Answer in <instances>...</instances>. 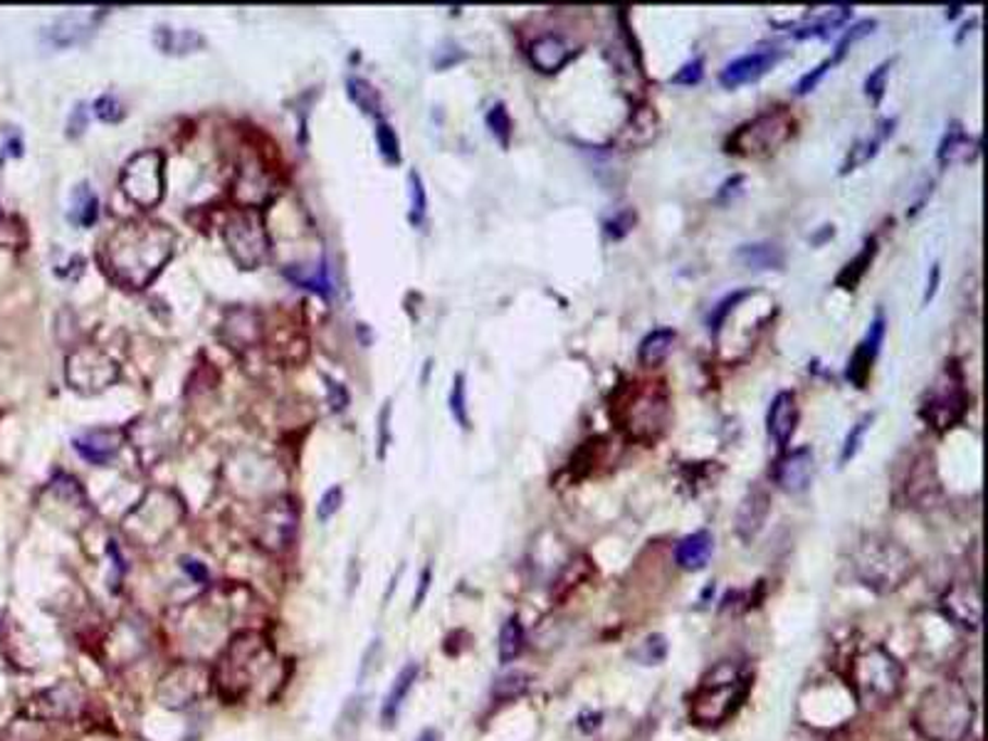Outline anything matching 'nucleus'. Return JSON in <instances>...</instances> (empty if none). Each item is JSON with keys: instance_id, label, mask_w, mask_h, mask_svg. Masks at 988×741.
<instances>
[{"instance_id": "nucleus-11", "label": "nucleus", "mask_w": 988, "mask_h": 741, "mask_svg": "<svg viewBox=\"0 0 988 741\" xmlns=\"http://www.w3.org/2000/svg\"><path fill=\"white\" fill-rule=\"evenodd\" d=\"M939 610L951 626L966 633H976L981 628L984 620V606H981V589L974 581H956L941 593Z\"/></svg>"}, {"instance_id": "nucleus-34", "label": "nucleus", "mask_w": 988, "mask_h": 741, "mask_svg": "<svg viewBox=\"0 0 988 741\" xmlns=\"http://www.w3.org/2000/svg\"><path fill=\"white\" fill-rule=\"evenodd\" d=\"M749 297H752V289H734V292H729L727 297H721L715 307H712V314H709V332H712V336H719L721 326L727 324L729 314L734 312L741 301L749 299Z\"/></svg>"}, {"instance_id": "nucleus-16", "label": "nucleus", "mask_w": 988, "mask_h": 741, "mask_svg": "<svg viewBox=\"0 0 988 741\" xmlns=\"http://www.w3.org/2000/svg\"><path fill=\"white\" fill-rule=\"evenodd\" d=\"M660 134V114L655 112V107H638L633 114L628 116V122L620 126L616 136V146L620 151H635L645 149L647 144H653Z\"/></svg>"}, {"instance_id": "nucleus-55", "label": "nucleus", "mask_w": 988, "mask_h": 741, "mask_svg": "<svg viewBox=\"0 0 988 741\" xmlns=\"http://www.w3.org/2000/svg\"><path fill=\"white\" fill-rule=\"evenodd\" d=\"M183 569H186L190 576H196L198 581H206V569L203 566H200L198 561H188V559H183Z\"/></svg>"}, {"instance_id": "nucleus-41", "label": "nucleus", "mask_w": 988, "mask_h": 741, "mask_svg": "<svg viewBox=\"0 0 988 741\" xmlns=\"http://www.w3.org/2000/svg\"><path fill=\"white\" fill-rule=\"evenodd\" d=\"M376 144H379L381 157L386 159L391 166H398V163H400V144H398V136H396V132H393L391 124L379 122V126H376Z\"/></svg>"}, {"instance_id": "nucleus-19", "label": "nucleus", "mask_w": 988, "mask_h": 741, "mask_svg": "<svg viewBox=\"0 0 988 741\" xmlns=\"http://www.w3.org/2000/svg\"><path fill=\"white\" fill-rule=\"evenodd\" d=\"M904 492H907V499L912 502V505L927 507L929 502H935V497L939 494V478H937L935 457H931L929 453H922L912 460Z\"/></svg>"}, {"instance_id": "nucleus-54", "label": "nucleus", "mask_w": 988, "mask_h": 741, "mask_svg": "<svg viewBox=\"0 0 988 741\" xmlns=\"http://www.w3.org/2000/svg\"><path fill=\"white\" fill-rule=\"evenodd\" d=\"M428 589H430V569H425L423 573H420V585H418V593H416V608L420 606V603H423Z\"/></svg>"}, {"instance_id": "nucleus-22", "label": "nucleus", "mask_w": 988, "mask_h": 741, "mask_svg": "<svg viewBox=\"0 0 988 741\" xmlns=\"http://www.w3.org/2000/svg\"><path fill=\"white\" fill-rule=\"evenodd\" d=\"M894 124H898V119H882L870 136H865V139L850 146L845 161L840 163V176H848V173L863 169L867 161H873L877 157V151H880V146L892 136Z\"/></svg>"}, {"instance_id": "nucleus-50", "label": "nucleus", "mask_w": 988, "mask_h": 741, "mask_svg": "<svg viewBox=\"0 0 988 741\" xmlns=\"http://www.w3.org/2000/svg\"><path fill=\"white\" fill-rule=\"evenodd\" d=\"M741 186H744V176H741V173H737V176L727 178V181L719 186V190H717V200H719V203H731V200H734V198L741 194Z\"/></svg>"}, {"instance_id": "nucleus-38", "label": "nucleus", "mask_w": 988, "mask_h": 741, "mask_svg": "<svg viewBox=\"0 0 988 741\" xmlns=\"http://www.w3.org/2000/svg\"><path fill=\"white\" fill-rule=\"evenodd\" d=\"M408 196H410V223L420 225L428 213V196H425L423 178H420L418 171L408 173Z\"/></svg>"}, {"instance_id": "nucleus-52", "label": "nucleus", "mask_w": 988, "mask_h": 741, "mask_svg": "<svg viewBox=\"0 0 988 741\" xmlns=\"http://www.w3.org/2000/svg\"><path fill=\"white\" fill-rule=\"evenodd\" d=\"M939 277H941V268H939V262H935V264H931V268H929L927 289H924V297H922L924 305H929V301H931V299H935L937 289H939Z\"/></svg>"}, {"instance_id": "nucleus-20", "label": "nucleus", "mask_w": 988, "mask_h": 741, "mask_svg": "<svg viewBox=\"0 0 988 741\" xmlns=\"http://www.w3.org/2000/svg\"><path fill=\"white\" fill-rule=\"evenodd\" d=\"M853 15V5L848 3H838V5H823V8H808L806 17H803V25L795 27L793 35L799 40H808V38H828V35L836 30V27L845 25Z\"/></svg>"}, {"instance_id": "nucleus-40", "label": "nucleus", "mask_w": 988, "mask_h": 741, "mask_svg": "<svg viewBox=\"0 0 988 741\" xmlns=\"http://www.w3.org/2000/svg\"><path fill=\"white\" fill-rule=\"evenodd\" d=\"M892 65H894V58L880 62V65H877L865 79V95L870 97L875 104L882 102V97H885V91H887V77H890Z\"/></svg>"}, {"instance_id": "nucleus-57", "label": "nucleus", "mask_w": 988, "mask_h": 741, "mask_svg": "<svg viewBox=\"0 0 988 741\" xmlns=\"http://www.w3.org/2000/svg\"><path fill=\"white\" fill-rule=\"evenodd\" d=\"M959 13H962V5H951V8H947V17H956Z\"/></svg>"}, {"instance_id": "nucleus-1", "label": "nucleus", "mask_w": 988, "mask_h": 741, "mask_svg": "<svg viewBox=\"0 0 988 741\" xmlns=\"http://www.w3.org/2000/svg\"><path fill=\"white\" fill-rule=\"evenodd\" d=\"M670 418L672 398L663 379H635L613 391L610 420L626 441L655 445L670 428Z\"/></svg>"}, {"instance_id": "nucleus-4", "label": "nucleus", "mask_w": 988, "mask_h": 741, "mask_svg": "<svg viewBox=\"0 0 988 741\" xmlns=\"http://www.w3.org/2000/svg\"><path fill=\"white\" fill-rule=\"evenodd\" d=\"M752 690L744 665L721 660L702 675L690 694V719L700 727H719L737 715Z\"/></svg>"}, {"instance_id": "nucleus-13", "label": "nucleus", "mask_w": 988, "mask_h": 741, "mask_svg": "<svg viewBox=\"0 0 988 741\" xmlns=\"http://www.w3.org/2000/svg\"><path fill=\"white\" fill-rule=\"evenodd\" d=\"M813 474H816V457H813V450L808 445H801L795 447V450L781 453L779 460L774 462L771 478L779 490L789 494H801L811 487Z\"/></svg>"}, {"instance_id": "nucleus-31", "label": "nucleus", "mask_w": 988, "mask_h": 741, "mask_svg": "<svg viewBox=\"0 0 988 741\" xmlns=\"http://www.w3.org/2000/svg\"><path fill=\"white\" fill-rule=\"evenodd\" d=\"M99 215V200L87 183H79L72 194V221L82 227H91Z\"/></svg>"}, {"instance_id": "nucleus-43", "label": "nucleus", "mask_w": 988, "mask_h": 741, "mask_svg": "<svg viewBox=\"0 0 988 741\" xmlns=\"http://www.w3.org/2000/svg\"><path fill=\"white\" fill-rule=\"evenodd\" d=\"M832 67H836V62H832L830 58H826V60L820 62V65H816L811 72H806V75L795 82V95H799V97L811 95V91L820 85V79L826 77Z\"/></svg>"}, {"instance_id": "nucleus-12", "label": "nucleus", "mask_w": 988, "mask_h": 741, "mask_svg": "<svg viewBox=\"0 0 988 741\" xmlns=\"http://www.w3.org/2000/svg\"><path fill=\"white\" fill-rule=\"evenodd\" d=\"M783 50L779 48H764L741 54V58L731 60L729 65L719 72V85L725 89H739L752 82L762 79L766 72H771L783 60Z\"/></svg>"}, {"instance_id": "nucleus-2", "label": "nucleus", "mask_w": 988, "mask_h": 741, "mask_svg": "<svg viewBox=\"0 0 988 741\" xmlns=\"http://www.w3.org/2000/svg\"><path fill=\"white\" fill-rule=\"evenodd\" d=\"M109 272L126 287L141 289L157 277L173 252V235L163 225L126 223L109 237Z\"/></svg>"}, {"instance_id": "nucleus-18", "label": "nucleus", "mask_w": 988, "mask_h": 741, "mask_svg": "<svg viewBox=\"0 0 988 741\" xmlns=\"http://www.w3.org/2000/svg\"><path fill=\"white\" fill-rule=\"evenodd\" d=\"M978 153H981V141L976 136L962 129V124H951L944 139L939 141L937 149V163L939 169H954L972 163Z\"/></svg>"}, {"instance_id": "nucleus-39", "label": "nucleus", "mask_w": 988, "mask_h": 741, "mask_svg": "<svg viewBox=\"0 0 988 741\" xmlns=\"http://www.w3.org/2000/svg\"><path fill=\"white\" fill-rule=\"evenodd\" d=\"M447 404H450V413L455 418V423L460 425L462 430H468L470 428L468 393H465V376H462V373H457V376H455L453 391H450V400H447Z\"/></svg>"}, {"instance_id": "nucleus-28", "label": "nucleus", "mask_w": 988, "mask_h": 741, "mask_svg": "<svg viewBox=\"0 0 988 741\" xmlns=\"http://www.w3.org/2000/svg\"><path fill=\"white\" fill-rule=\"evenodd\" d=\"M153 40H157L161 52H188L206 45V40L196 30H173L169 25H159L157 33H153Z\"/></svg>"}, {"instance_id": "nucleus-9", "label": "nucleus", "mask_w": 988, "mask_h": 741, "mask_svg": "<svg viewBox=\"0 0 988 741\" xmlns=\"http://www.w3.org/2000/svg\"><path fill=\"white\" fill-rule=\"evenodd\" d=\"M225 243L233 260L243 270H255L268 255V231H264V218L260 210L245 208L235 210L225 227Z\"/></svg>"}, {"instance_id": "nucleus-24", "label": "nucleus", "mask_w": 988, "mask_h": 741, "mask_svg": "<svg viewBox=\"0 0 988 741\" xmlns=\"http://www.w3.org/2000/svg\"><path fill=\"white\" fill-rule=\"evenodd\" d=\"M734 258L749 270L764 272V270H783L786 268V252L781 245L776 243H746L739 245Z\"/></svg>"}, {"instance_id": "nucleus-25", "label": "nucleus", "mask_w": 988, "mask_h": 741, "mask_svg": "<svg viewBox=\"0 0 988 741\" xmlns=\"http://www.w3.org/2000/svg\"><path fill=\"white\" fill-rule=\"evenodd\" d=\"M418 672H420L418 663H408L404 670L396 675V680H393L391 690L386 692V700H383V707H381V721L386 727L396 725L398 712H400V707H404L408 692L413 690V684L418 680Z\"/></svg>"}, {"instance_id": "nucleus-7", "label": "nucleus", "mask_w": 988, "mask_h": 741, "mask_svg": "<svg viewBox=\"0 0 988 741\" xmlns=\"http://www.w3.org/2000/svg\"><path fill=\"white\" fill-rule=\"evenodd\" d=\"M799 122L791 109L774 107L749 119L727 136L725 151L739 159H768L793 139Z\"/></svg>"}, {"instance_id": "nucleus-46", "label": "nucleus", "mask_w": 988, "mask_h": 741, "mask_svg": "<svg viewBox=\"0 0 988 741\" xmlns=\"http://www.w3.org/2000/svg\"><path fill=\"white\" fill-rule=\"evenodd\" d=\"M885 334H887V319H885V312L882 309H877L875 312V319L870 322V329H867V336L863 338V342L870 346L873 351L880 354L882 349V342H885Z\"/></svg>"}, {"instance_id": "nucleus-37", "label": "nucleus", "mask_w": 988, "mask_h": 741, "mask_svg": "<svg viewBox=\"0 0 988 741\" xmlns=\"http://www.w3.org/2000/svg\"><path fill=\"white\" fill-rule=\"evenodd\" d=\"M873 420H875V413H867V416L860 418L853 428L848 430L845 443H843V447H840V457H838L840 465H848L860 453V447H863V441H865V433L870 430Z\"/></svg>"}, {"instance_id": "nucleus-56", "label": "nucleus", "mask_w": 988, "mask_h": 741, "mask_svg": "<svg viewBox=\"0 0 988 741\" xmlns=\"http://www.w3.org/2000/svg\"><path fill=\"white\" fill-rule=\"evenodd\" d=\"M418 741H441V734H437L435 729H425L423 734L418 737Z\"/></svg>"}, {"instance_id": "nucleus-21", "label": "nucleus", "mask_w": 988, "mask_h": 741, "mask_svg": "<svg viewBox=\"0 0 988 741\" xmlns=\"http://www.w3.org/2000/svg\"><path fill=\"white\" fill-rule=\"evenodd\" d=\"M119 447H122L119 430L97 428L75 437V450L91 465H107L119 453Z\"/></svg>"}, {"instance_id": "nucleus-10", "label": "nucleus", "mask_w": 988, "mask_h": 741, "mask_svg": "<svg viewBox=\"0 0 988 741\" xmlns=\"http://www.w3.org/2000/svg\"><path fill=\"white\" fill-rule=\"evenodd\" d=\"M122 188L132 203L141 208L159 206L163 198V157L159 151H141L122 171Z\"/></svg>"}, {"instance_id": "nucleus-30", "label": "nucleus", "mask_w": 988, "mask_h": 741, "mask_svg": "<svg viewBox=\"0 0 988 741\" xmlns=\"http://www.w3.org/2000/svg\"><path fill=\"white\" fill-rule=\"evenodd\" d=\"M875 359H877V351H873L865 342H860L855 346V351H853V356H850L848 369H845V376L855 388H860V391L867 388V383H870V376H873Z\"/></svg>"}, {"instance_id": "nucleus-23", "label": "nucleus", "mask_w": 988, "mask_h": 741, "mask_svg": "<svg viewBox=\"0 0 988 741\" xmlns=\"http://www.w3.org/2000/svg\"><path fill=\"white\" fill-rule=\"evenodd\" d=\"M712 552H715V539L707 529L682 536L675 548V561L684 571H702L709 564Z\"/></svg>"}, {"instance_id": "nucleus-3", "label": "nucleus", "mask_w": 988, "mask_h": 741, "mask_svg": "<svg viewBox=\"0 0 988 741\" xmlns=\"http://www.w3.org/2000/svg\"><path fill=\"white\" fill-rule=\"evenodd\" d=\"M976 702L964 682L941 680L919 694L912 727L927 741H966L974 731Z\"/></svg>"}, {"instance_id": "nucleus-15", "label": "nucleus", "mask_w": 988, "mask_h": 741, "mask_svg": "<svg viewBox=\"0 0 988 741\" xmlns=\"http://www.w3.org/2000/svg\"><path fill=\"white\" fill-rule=\"evenodd\" d=\"M768 511H771V494H768L762 484H754L752 490L744 494V499L739 502L737 517H734V527L741 542H754L762 532Z\"/></svg>"}, {"instance_id": "nucleus-47", "label": "nucleus", "mask_w": 988, "mask_h": 741, "mask_svg": "<svg viewBox=\"0 0 988 741\" xmlns=\"http://www.w3.org/2000/svg\"><path fill=\"white\" fill-rule=\"evenodd\" d=\"M342 502H344V492L336 484V487L324 492V497H322V502H319V507H317V517L322 519V521H326L329 517H334L336 511H338V507H342Z\"/></svg>"}, {"instance_id": "nucleus-42", "label": "nucleus", "mask_w": 988, "mask_h": 741, "mask_svg": "<svg viewBox=\"0 0 988 741\" xmlns=\"http://www.w3.org/2000/svg\"><path fill=\"white\" fill-rule=\"evenodd\" d=\"M702 77H704V58H692L690 62H684V65L675 72V75L670 77V85L694 87V85H700Z\"/></svg>"}, {"instance_id": "nucleus-8", "label": "nucleus", "mask_w": 988, "mask_h": 741, "mask_svg": "<svg viewBox=\"0 0 988 741\" xmlns=\"http://www.w3.org/2000/svg\"><path fill=\"white\" fill-rule=\"evenodd\" d=\"M968 408H972V396H968L966 391L962 366L956 361H949L935 379V383L927 388V393H924L919 416L924 423L935 428L937 433H947V430L962 423Z\"/></svg>"}, {"instance_id": "nucleus-14", "label": "nucleus", "mask_w": 988, "mask_h": 741, "mask_svg": "<svg viewBox=\"0 0 988 741\" xmlns=\"http://www.w3.org/2000/svg\"><path fill=\"white\" fill-rule=\"evenodd\" d=\"M801 420V408H799V398H795L793 391H779L768 406L766 413V428L768 435L774 437V443L779 445V450H789V443L793 441L795 428H799Z\"/></svg>"}, {"instance_id": "nucleus-45", "label": "nucleus", "mask_w": 988, "mask_h": 741, "mask_svg": "<svg viewBox=\"0 0 988 741\" xmlns=\"http://www.w3.org/2000/svg\"><path fill=\"white\" fill-rule=\"evenodd\" d=\"M635 221H638V218H635L633 210H623V213H616L606 223V233L613 237V240H620V237H626L630 231H633Z\"/></svg>"}, {"instance_id": "nucleus-44", "label": "nucleus", "mask_w": 988, "mask_h": 741, "mask_svg": "<svg viewBox=\"0 0 988 741\" xmlns=\"http://www.w3.org/2000/svg\"><path fill=\"white\" fill-rule=\"evenodd\" d=\"M95 114L102 119V122H122L126 112H124V104L119 102L114 95H104L95 102Z\"/></svg>"}, {"instance_id": "nucleus-6", "label": "nucleus", "mask_w": 988, "mask_h": 741, "mask_svg": "<svg viewBox=\"0 0 988 741\" xmlns=\"http://www.w3.org/2000/svg\"><path fill=\"white\" fill-rule=\"evenodd\" d=\"M848 682L860 707L877 712L900 697L904 667L887 647L873 643L853 655L848 665Z\"/></svg>"}, {"instance_id": "nucleus-27", "label": "nucleus", "mask_w": 988, "mask_h": 741, "mask_svg": "<svg viewBox=\"0 0 988 741\" xmlns=\"http://www.w3.org/2000/svg\"><path fill=\"white\" fill-rule=\"evenodd\" d=\"M875 255H877V240H875V237H870V240L863 245V250H860L855 258L850 260L845 268L838 272L836 287L845 289V292H855L860 287V282L865 280V274L870 272L873 262H875Z\"/></svg>"}, {"instance_id": "nucleus-53", "label": "nucleus", "mask_w": 988, "mask_h": 741, "mask_svg": "<svg viewBox=\"0 0 988 741\" xmlns=\"http://www.w3.org/2000/svg\"><path fill=\"white\" fill-rule=\"evenodd\" d=\"M85 126H87V109H85V104H79L70 116V136L82 134L85 132Z\"/></svg>"}, {"instance_id": "nucleus-51", "label": "nucleus", "mask_w": 988, "mask_h": 741, "mask_svg": "<svg viewBox=\"0 0 988 741\" xmlns=\"http://www.w3.org/2000/svg\"><path fill=\"white\" fill-rule=\"evenodd\" d=\"M388 418H391V404L383 406L381 416H379V457L386 455V445H388Z\"/></svg>"}, {"instance_id": "nucleus-36", "label": "nucleus", "mask_w": 988, "mask_h": 741, "mask_svg": "<svg viewBox=\"0 0 988 741\" xmlns=\"http://www.w3.org/2000/svg\"><path fill=\"white\" fill-rule=\"evenodd\" d=\"M484 122H487L490 134L502 144V149H507L509 139H511V132H515V124H511V116L507 112V107L502 104V102L492 104L487 116H484Z\"/></svg>"}, {"instance_id": "nucleus-48", "label": "nucleus", "mask_w": 988, "mask_h": 741, "mask_svg": "<svg viewBox=\"0 0 988 741\" xmlns=\"http://www.w3.org/2000/svg\"><path fill=\"white\" fill-rule=\"evenodd\" d=\"M326 381V396H329V406H332L334 413H342V410L349 406V393L342 386V383L334 379H324Z\"/></svg>"}, {"instance_id": "nucleus-32", "label": "nucleus", "mask_w": 988, "mask_h": 741, "mask_svg": "<svg viewBox=\"0 0 988 741\" xmlns=\"http://www.w3.org/2000/svg\"><path fill=\"white\" fill-rule=\"evenodd\" d=\"M285 274L301 289H312V292H319V295H332V280H329L324 262L319 264L314 272H309V268H299V264H295V268H289Z\"/></svg>"}, {"instance_id": "nucleus-17", "label": "nucleus", "mask_w": 988, "mask_h": 741, "mask_svg": "<svg viewBox=\"0 0 988 741\" xmlns=\"http://www.w3.org/2000/svg\"><path fill=\"white\" fill-rule=\"evenodd\" d=\"M573 54H576L573 45L559 33H546L529 45V60H532V65L539 72H544V75H554V72L569 65Z\"/></svg>"}, {"instance_id": "nucleus-33", "label": "nucleus", "mask_w": 988, "mask_h": 741, "mask_svg": "<svg viewBox=\"0 0 988 741\" xmlns=\"http://www.w3.org/2000/svg\"><path fill=\"white\" fill-rule=\"evenodd\" d=\"M346 91H349L351 102L359 107L363 114L381 116V95L373 89V85H369V82L361 77H351L346 82Z\"/></svg>"}, {"instance_id": "nucleus-5", "label": "nucleus", "mask_w": 988, "mask_h": 741, "mask_svg": "<svg viewBox=\"0 0 988 741\" xmlns=\"http://www.w3.org/2000/svg\"><path fill=\"white\" fill-rule=\"evenodd\" d=\"M850 571L865 589L887 596V593L900 591L912 579L917 571V561L894 539L870 534L855 544L850 554Z\"/></svg>"}, {"instance_id": "nucleus-35", "label": "nucleus", "mask_w": 988, "mask_h": 741, "mask_svg": "<svg viewBox=\"0 0 988 741\" xmlns=\"http://www.w3.org/2000/svg\"><path fill=\"white\" fill-rule=\"evenodd\" d=\"M529 684H532V677H529L527 672H507V675H502L497 682H494V688H492V694L494 697H497L499 702H511V700H517L521 697V694H524L529 690Z\"/></svg>"}, {"instance_id": "nucleus-26", "label": "nucleus", "mask_w": 988, "mask_h": 741, "mask_svg": "<svg viewBox=\"0 0 988 741\" xmlns=\"http://www.w3.org/2000/svg\"><path fill=\"white\" fill-rule=\"evenodd\" d=\"M675 338H677V332L670 326L653 329V332L647 334L638 346V361L643 363V366H647V369H655V366H660L667 359V356L672 354Z\"/></svg>"}, {"instance_id": "nucleus-29", "label": "nucleus", "mask_w": 988, "mask_h": 741, "mask_svg": "<svg viewBox=\"0 0 988 741\" xmlns=\"http://www.w3.org/2000/svg\"><path fill=\"white\" fill-rule=\"evenodd\" d=\"M524 643H527V633H524V626H521L519 616L507 618V623L499 630V663L502 665L515 663L521 655V651H524Z\"/></svg>"}, {"instance_id": "nucleus-49", "label": "nucleus", "mask_w": 988, "mask_h": 741, "mask_svg": "<svg viewBox=\"0 0 988 741\" xmlns=\"http://www.w3.org/2000/svg\"><path fill=\"white\" fill-rule=\"evenodd\" d=\"M655 647H665V638L663 635H651V638H645L643 643H640L638 651H647V655L640 657V663L643 665H657L665 657V653H655Z\"/></svg>"}]
</instances>
